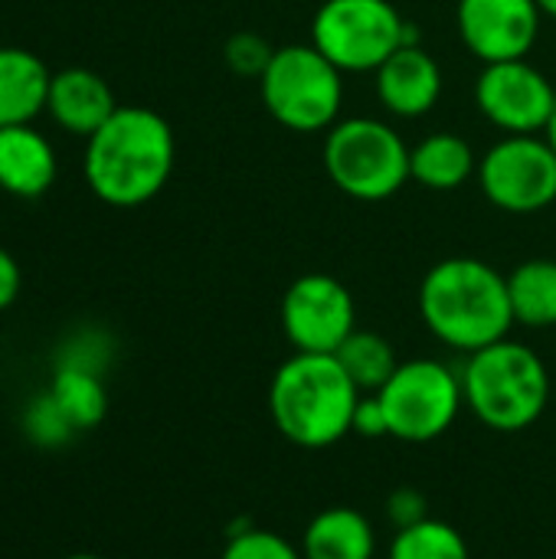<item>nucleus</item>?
<instances>
[{
	"mask_svg": "<svg viewBox=\"0 0 556 559\" xmlns=\"http://www.w3.org/2000/svg\"><path fill=\"white\" fill-rule=\"evenodd\" d=\"M387 559H469V544L452 524L426 518L397 531Z\"/></svg>",
	"mask_w": 556,
	"mask_h": 559,
	"instance_id": "22",
	"label": "nucleus"
},
{
	"mask_svg": "<svg viewBox=\"0 0 556 559\" xmlns=\"http://www.w3.org/2000/svg\"><path fill=\"white\" fill-rule=\"evenodd\" d=\"M259 88L269 115L298 134L334 128L344 105V72L315 43L275 49Z\"/></svg>",
	"mask_w": 556,
	"mask_h": 559,
	"instance_id": "5",
	"label": "nucleus"
},
{
	"mask_svg": "<svg viewBox=\"0 0 556 559\" xmlns=\"http://www.w3.org/2000/svg\"><path fill=\"white\" fill-rule=\"evenodd\" d=\"M419 314L446 347L475 354L514 328L508 275L469 255L436 262L419 285Z\"/></svg>",
	"mask_w": 556,
	"mask_h": 559,
	"instance_id": "2",
	"label": "nucleus"
},
{
	"mask_svg": "<svg viewBox=\"0 0 556 559\" xmlns=\"http://www.w3.org/2000/svg\"><path fill=\"white\" fill-rule=\"evenodd\" d=\"M282 331L298 354H338L357 331V305L351 288L324 272L301 275L282 295Z\"/></svg>",
	"mask_w": 556,
	"mask_h": 559,
	"instance_id": "10",
	"label": "nucleus"
},
{
	"mask_svg": "<svg viewBox=\"0 0 556 559\" xmlns=\"http://www.w3.org/2000/svg\"><path fill=\"white\" fill-rule=\"evenodd\" d=\"M387 518H390V524H397V531H403V527L419 524V521L429 518V501H426L423 491H416L410 485L406 488H397L387 498Z\"/></svg>",
	"mask_w": 556,
	"mask_h": 559,
	"instance_id": "26",
	"label": "nucleus"
},
{
	"mask_svg": "<svg viewBox=\"0 0 556 559\" xmlns=\"http://www.w3.org/2000/svg\"><path fill=\"white\" fill-rule=\"evenodd\" d=\"M351 436H360V439H383V436H390V423H387V413H383L377 393H364L360 396V403L354 409Z\"/></svg>",
	"mask_w": 556,
	"mask_h": 559,
	"instance_id": "27",
	"label": "nucleus"
},
{
	"mask_svg": "<svg viewBox=\"0 0 556 559\" xmlns=\"http://www.w3.org/2000/svg\"><path fill=\"white\" fill-rule=\"evenodd\" d=\"M220 559H305L301 547H295L288 537L265 531V527H249L242 524L239 531L229 534L223 557Z\"/></svg>",
	"mask_w": 556,
	"mask_h": 559,
	"instance_id": "24",
	"label": "nucleus"
},
{
	"mask_svg": "<svg viewBox=\"0 0 556 559\" xmlns=\"http://www.w3.org/2000/svg\"><path fill=\"white\" fill-rule=\"evenodd\" d=\"M20 285H23L20 265H16V259L0 246V311H7V308L16 301Z\"/></svg>",
	"mask_w": 556,
	"mask_h": 559,
	"instance_id": "28",
	"label": "nucleus"
},
{
	"mask_svg": "<svg viewBox=\"0 0 556 559\" xmlns=\"http://www.w3.org/2000/svg\"><path fill=\"white\" fill-rule=\"evenodd\" d=\"M544 138L551 141V147L556 151V108H554V118H551V124H547V131H544Z\"/></svg>",
	"mask_w": 556,
	"mask_h": 559,
	"instance_id": "30",
	"label": "nucleus"
},
{
	"mask_svg": "<svg viewBox=\"0 0 556 559\" xmlns=\"http://www.w3.org/2000/svg\"><path fill=\"white\" fill-rule=\"evenodd\" d=\"M59 413L69 419L75 432H92L102 426L108 413V390L102 383V373L79 370V367H56L52 383L46 390Z\"/></svg>",
	"mask_w": 556,
	"mask_h": 559,
	"instance_id": "20",
	"label": "nucleus"
},
{
	"mask_svg": "<svg viewBox=\"0 0 556 559\" xmlns=\"http://www.w3.org/2000/svg\"><path fill=\"white\" fill-rule=\"evenodd\" d=\"M377 531L370 518L357 508H324L318 511L301 534L305 559H374Z\"/></svg>",
	"mask_w": 556,
	"mask_h": 559,
	"instance_id": "17",
	"label": "nucleus"
},
{
	"mask_svg": "<svg viewBox=\"0 0 556 559\" xmlns=\"http://www.w3.org/2000/svg\"><path fill=\"white\" fill-rule=\"evenodd\" d=\"M537 0H459V33L472 56L488 62L528 59L541 33Z\"/></svg>",
	"mask_w": 556,
	"mask_h": 559,
	"instance_id": "12",
	"label": "nucleus"
},
{
	"mask_svg": "<svg viewBox=\"0 0 556 559\" xmlns=\"http://www.w3.org/2000/svg\"><path fill=\"white\" fill-rule=\"evenodd\" d=\"M52 72L46 62L20 46H0V128L29 124L49 98Z\"/></svg>",
	"mask_w": 556,
	"mask_h": 559,
	"instance_id": "16",
	"label": "nucleus"
},
{
	"mask_svg": "<svg viewBox=\"0 0 556 559\" xmlns=\"http://www.w3.org/2000/svg\"><path fill=\"white\" fill-rule=\"evenodd\" d=\"M360 390L334 354H292L269 383L275 429L298 449H331L351 436Z\"/></svg>",
	"mask_w": 556,
	"mask_h": 559,
	"instance_id": "3",
	"label": "nucleus"
},
{
	"mask_svg": "<svg viewBox=\"0 0 556 559\" xmlns=\"http://www.w3.org/2000/svg\"><path fill=\"white\" fill-rule=\"evenodd\" d=\"M413 23L390 0H324L311 20V43L341 72H370L403 43Z\"/></svg>",
	"mask_w": 556,
	"mask_h": 559,
	"instance_id": "8",
	"label": "nucleus"
},
{
	"mask_svg": "<svg viewBox=\"0 0 556 559\" xmlns=\"http://www.w3.org/2000/svg\"><path fill=\"white\" fill-rule=\"evenodd\" d=\"M23 436L36 445V449H62L69 445L79 432L69 426V419L59 413V406L52 403V396L43 390L39 396H33L23 409Z\"/></svg>",
	"mask_w": 556,
	"mask_h": 559,
	"instance_id": "23",
	"label": "nucleus"
},
{
	"mask_svg": "<svg viewBox=\"0 0 556 559\" xmlns=\"http://www.w3.org/2000/svg\"><path fill=\"white\" fill-rule=\"evenodd\" d=\"M462 393L482 426L495 432H524L551 403V373L534 347L505 337L469 354Z\"/></svg>",
	"mask_w": 556,
	"mask_h": 559,
	"instance_id": "4",
	"label": "nucleus"
},
{
	"mask_svg": "<svg viewBox=\"0 0 556 559\" xmlns=\"http://www.w3.org/2000/svg\"><path fill=\"white\" fill-rule=\"evenodd\" d=\"M46 111L52 115L59 128L79 138H92L118 111V102H115L111 85L98 72L72 66V69L52 72Z\"/></svg>",
	"mask_w": 556,
	"mask_h": 559,
	"instance_id": "14",
	"label": "nucleus"
},
{
	"mask_svg": "<svg viewBox=\"0 0 556 559\" xmlns=\"http://www.w3.org/2000/svg\"><path fill=\"white\" fill-rule=\"evenodd\" d=\"M508 298L514 324L554 328L556 324V262L528 259L508 275Z\"/></svg>",
	"mask_w": 556,
	"mask_h": 559,
	"instance_id": "19",
	"label": "nucleus"
},
{
	"mask_svg": "<svg viewBox=\"0 0 556 559\" xmlns=\"http://www.w3.org/2000/svg\"><path fill=\"white\" fill-rule=\"evenodd\" d=\"M56 183V151L33 124L0 128V190L36 200Z\"/></svg>",
	"mask_w": 556,
	"mask_h": 559,
	"instance_id": "15",
	"label": "nucleus"
},
{
	"mask_svg": "<svg viewBox=\"0 0 556 559\" xmlns=\"http://www.w3.org/2000/svg\"><path fill=\"white\" fill-rule=\"evenodd\" d=\"M390 436L400 442H436L442 439L459 413L465 409V393H462V373H456L442 360H403L397 373L383 383L377 393Z\"/></svg>",
	"mask_w": 556,
	"mask_h": 559,
	"instance_id": "7",
	"label": "nucleus"
},
{
	"mask_svg": "<svg viewBox=\"0 0 556 559\" xmlns=\"http://www.w3.org/2000/svg\"><path fill=\"white\" fill-rule=\"evenodd\" d=\"M537 7H541L544 16H554L556 20V0H537Z\"/></svg>",
	"mask_w": 556,
	"mask_h": 559,
	"instance_id": "29",
	"label": "nucleus"
},
{
	"mask_svg": "<svg viewBox=\"0 0 556 559\" xmlns=\"http://www.w3.org/2000/svg\"><path fill=\"white\" fill-rule=\"evenodd\" d=\"M324 170L331 183L354 200H390L410 180V147L387 121L344 118L328 128Z\"/></svg>",
	"mask_w": 556,
	"mask_h": 559,
	"instance_id": "6",
	"label": "nucleus"
},
{
	"mask_svg": "<svg viewBox=\"0 0 556 559\" xmlns=\"http://www.w3.org/2000/svg\"><path fill=\"white\" fill-rule=\"evenodd\" d=\"M475 102L482 115L508 134L547 131L556 108L551 79L528 59L488 62L475 82Z\"/></svg>",
	"mask_w": 556,
	"mask_h": 559,
	"instance_id": "11",
	"label": "nucleus"
},
{
	"mask_svg": "<svg viewBox=\"0 0 556 559\" xmlns=\"http://www.w3.org/2000/svg\"><path fill=\"white\" fill-rule=\"evenodd\" d=\"M174 131L167 118L144 105L118 111L85 138V183L108 206H141L154 200L174 174Z\"/></svg>",
	"mask_w": 556,
	"mask_h": 559,
	"instance_id": "1",
	"label": "nucleus"
},
{
	"mask_svg": "<svg viewBox=\"0 0 556 559\" xmlns=\"http://www.w3.org/2000/svg\"><path fill=\"white\" fill-rule=\"evenodd\" d=\"M478 183L505 213H541L556 200V151L544 134H505L478 160Z\"/></svg>",
	"mask_w": 556,
	"mask_h": 559,
	"instance_id": "9",
	"label": "nucleus"
},
{
	"mask_svg": "<svg viewBox=\"0 0 556 559\" xmlns=\"http://www.w3.org/2000/svg\"><path fill=\"white\" fill-rule=\"evenodd\" d=\"M341 360V367L347 370V377L354 380V386L360 393H380L383 383L397 373L400 360L393 344L377 334V331H354L334 354Z\"/></svg>",
	"mask_w": 556,
	"mask_h": 559,
	"instance_id": "21",
	"label": "nucleus"
},
{
	"mask_svg": "<svg viewBox=\"0 0 556 559\" xmlns=\"http://www.w3.org/2000/svg\"><path fill=\"white\" fill-rule=\"evenodd\" d=\"M472 174H478V160L472 144L459 134L439 131L410 147V177L426 190H459L472 180Z\"/></svg>",
	"mask_w": 556,
	"mask_h": 559,
	"instance_id": "18",
	"label": "nucleus"
},
{
	"mask_svg": "<svg viewBox=\"0 0 556 559\" xmlns=\"http://www.w3.org/2000/svg\"><path fill=\"white\" fill-rule=\"evenodd\" d=\"M226 66L236 72V75H249V79H262V72H265V66L272 62V56H275V49L259 36V33H249V29H242V33H233L229 39H226Z\"/></svg>",
	"mask_w": 556,
	"mask_h": 559,
	"instance_id": "25",
	"label": "nucleus"
},
{
	"mask_svg": "<svg viewBox=\"0 0 556 559\" xmlns=\"http://www.w3.org/2000/svg\"><path fill=\"white\" fill-rule=\"evenodd\" d=\"M374 72L377 98L397 118H419L433 111L442 95V69L419 43H403Z\"/></svg>",
	"mask_w": 556,
	"mask_h": 559,
	"instance_id": "13",
	"label": "nucleus"
},
{
	"mask_svg": "<svg viewBox=\"0 0 556 559\" xmlns=\"http://www.w3.org/2000/svg\"><path fill=\"white\" fill-rule=\"evenodd\" d=\"M62 559H108V557H98V554H69V557Z\"/></svg>",
	"mask_w": 556,
	"mask_h": 559,
	"instance_id": "31",
	"label": "nucleus"
}]
</instances>
